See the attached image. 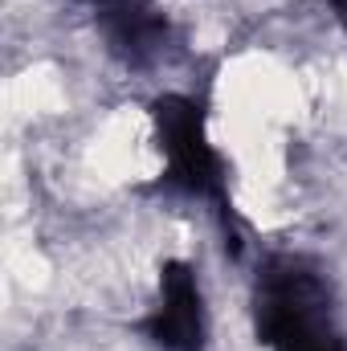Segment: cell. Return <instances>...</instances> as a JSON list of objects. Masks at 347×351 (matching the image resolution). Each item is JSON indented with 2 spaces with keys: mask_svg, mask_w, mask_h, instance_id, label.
Wrapping results in <instances>:
<instances>
[{
  "mask_svg": "<svg viewBox=\"0 0 347 351\" xmlns=\"http://www.w3.org/2000/svg\"><path fill=\"white\" fill-rule=\"evenodd\" d=\"M254 331L265 351H347L323 269L294 254H278L261 265Z\"/></svg>",
  "mask_w": 347,
  "mask_h": 351,
  "instance_id": "obj_1",
  "label": "cell"
},
{
  "mask_svg": "<svg viewBox=\"0 0 347 351\" xmlns=\"http://www.w3.org/2000/svg\"><path fill=\"white\" fill-rule=\"evenodd\" d=\"M152 123H156L168 184L225 208V168H221L217 147L208 143L200 102H192L188 94H164L152 102Z\"/></svg>",
  "mask_w": 347,
  "mask_h": 351,
  "instance_id": "obj_2",
  "label": "cell"
},
{
  "mask_svg": "<svg viewBox=\"0 0 347 351\" xmlns=\"http://www.w3.org/2000/svg\"><path fill=\"white\" fill-rule=\"evenodd\" d=\"M143 335L160 351H204L208 311H204L200 278L188 262H164L160 294L143 319Z\"/></svg>",
  "mask_w": 347,
  "mask_h": 351,
  "instance_id": "obj_3",
  "label": "cell"
},
{
  "mask_svg": "<svg viewBox=\"0 0 347 351\" xmlns=\"http://www.w3.org/2000/svg\"><path fill=\"white\" fill-rule=\"evenodd\" d=\"M94 21L106 37V49L127 66H152L172 41L168 16L156 0H102L94 4Z\"/></svg>",
  "mask_w": 347,
  "mask_h": 351,
  "instance_id": "obj_4",
  "label": "cell"
},
{
  "mask_svg": "<svg viewBox=\"0 0 347 351\" xmlns=\"http://www.w3.org/2000/svg\"><path fill=\"white\" fill-rule=\"evenodd\" d=\"M331 8H335V16H339V25L347 29V0H331Z\"/></svg>",
  "mask_w": 347,
  "mask_h": 351,
  "instance_id": "obj_5",
  "label": "cell"
},
{
  "mask_svg": "<svg viewBox=\"0 0 347 351\" xmlns=\"http://www.w3.org/2000/svg\"><path fill=\"white\" fill-rule=\"evenodd\" d=\"M90 4H102V0H90Z\"/></svg>",
  "mask_w": 347,
  "mask_h": 351,
  "instance_id": "obj_6",
  "label": "cell"
}]
</instances>
